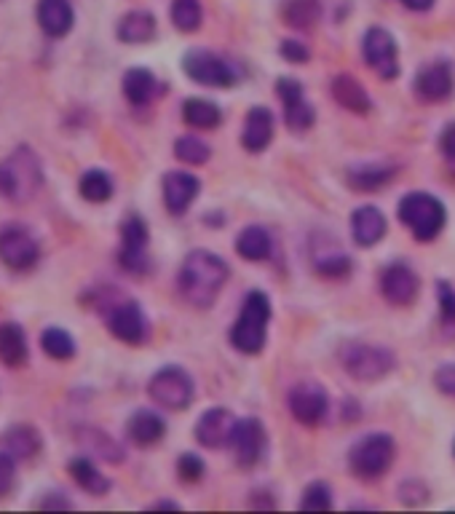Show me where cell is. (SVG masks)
Returning <instances> with one entry per match:
<instances>
[{
  "label": "cell",
  "instance_id": "38",
  "mask_svg": "<svg viewBox=\"0 0 455 514\" xmlns=\"http://www.w3.org/2000/svg\"><path fill=\"white\" fill-rule=\"evenodd\" d=\"M174 156L180 158V161H185V164L201 166L207 164L209 156H212V150H209L207 142L188 134V137H180V140L174 142Z\"/></svg>",
  "mask_w": 455,
  "mask_h": 514
},
{
  "label": "cell",
  "instance_id": "9",
  "mask_svg": "<svg viewBox=\"0 0 455 514\" xmlns=\"http://www.w3.org/2000/svg\"><path fill=\"white\" fill-rule=\"evenodd\" d=\"M148 241L150 231L148 223L140 215H129L121 223V249H118V266L124 268L126 274L145 276L150 271L148 257Z\"/></svg>",
  "mask_w": 455,
  "mask_h": 514
},
{
  "label": "cell",
  "instance_id": "23",
  "mask_svg": "<svg viewBox=\"0 0 455 514\" xmlns=\"http://www.w3.org/2000/svg\"><path fill=\"white\" fill-rule=\"evenodd\" d=\"M332 97H335L340 108L351 110L356 116H367L373 110V100H370L367 89L348 73H340L332 78Z\"/></svg>",
  "mask_w": 455,
  "mask_h": 514
},
{
  "label": "cell",
  "instance_id": "10",
  "mask_svg": "<svg viewBox=\"0 0 455 514\" xmlns=\"http://www.w3.org/2000/svg\"><path fill=\"white\" fill-rule=\"evenodd\" d=\"M182 70L191 78L193 83L201 86H212V89H231L236 83V70L231 62H225L223 57H217L215 51L207 49H191L182 57Z\"/></svg>",
  "mask_w": 455,
  "mask_h": 514
},
{
  "label": "cell",
  "instance_id": "16",
  "mask_svg": "<svg viewBox=\"0 0 455 514\" xmlns=\"http://www.w3.org/2000/svg\"><path fill=\"white\" fill-rule=\"evenodd\" d=\"M236 421H239V418H236L228 407H209L207 413L199 418L193 432H196V440H199L201 448H231Z\"/></svg>",
  "mask_w": 455,
  "mask_h": 514
},
{
  "label": "cell",
  "instance_id": "31",
  "mask_svg": "<svg viewBox=\"0 0 455 514\" xmlns=\"http://www.w3.org/2000/svg\"><path fill=\"white\" fill-rule=\"evenodd\" d=\"M236 252L244 257L247 263H263L273 252V239L271 233L260 228V225H247L236 239Z\"/></svg>",
  "mask_w": 455,
  "mask_h": 514
},
{
  "label": "cell",
  "instance_id": "40",
  "mask_svg": "<svg viewBox=\"0 0 455 514\" xmlns=\"http://www.w3.org/2000/svg\"><path fill=\"white\" fill-rule=\"evenodd\" d=\"M89 448L100 458L110 461V464H121L124 461V448L110 440L102 429H89Z\"/></svg>",
  "mask_w": 455,
  "mask_h": 514
},
{
  "label": "cell",
  "instance_id": "18",
  "mask_svg": "<svg viewBox=\"0 0 455 514\" xmlns=\"http://www.w3.org/2000/svg\"><path fill=\"white\" fill-rule=\"evenodd\" d=\"M161 188H164L166 209H169L174 217H182L188 209H191L196 196H199L201 183H199V177L191 175V172H180V169H174V172H166Z\"/></svg>",
  "mask_w": 455,
  "mask_h": 514
},
{
  "label": "cell",
  "instance_id": "20",
  "mask_svg": "<svg viewBox=\"0 0 455 514\" xmlns=\"http://www.w3.org/2000/svg\"><path fill=\"white\" fill-rule=\"evenodd\" d=\"M0 448L11 453L17 461H33V458L41 456L43 437L30 423H14L0 434Z\"/></svg>",
  "mask_w": 455,
  "mask_h": 514
},
{
  "label": "cell",
  "instance_id": "1",
  "mask_svg": "<svg viewBox=\"0 0 455 514\" xmlns=\"http://www.w3.org/2000/svg\"><path fill=\"white\" fill-rule=\"evenodd\" d=\"M228 279H231V268L223 257L209 252V249H193L182 260L180 274H177V290L188 306L212 308Z\"/></svg>",
  "mask_w": 455,
  "mask_h": 514
},
{
  "label": "cell",
  "instance_id": "26",
  "mask_svg": "<svg viewBox=\"0 0 455 514\" xmlns=\"http://www.w3.org/2000/svg\"><path fill=\"white\" fill-rule=\"evenodd\" d=\"M30 359V346H27L25 330L17 322L0 324V362L11 370L27 365Z\"/></svg>",
  "mask_w": 455,
  "mask_h": 514
},
{
  "label": "cell",
  "instance_id": "48",
  "mask_svg": "<svg viewBox=\"0 0 455 514\" xmlns=\"http://www.w3.org/2000/svg\"><path fill=\"white\" fill-rule=\"evenodd\" d=\"M439 148H442L445 158L455 161V121L445 126V132H442V137H439Z\"/></svg>",
  "mask_w": 455,
  "mask_h": 514
},
{
  "label": "cell",
  "instance_id": "44",
  "mask_svg": "<svg viewBox=\"0 0 455 514\" xmlns=\"http://www.w3.org/2000/svg\"><path fill=\"white\" fill-rule=\"evenodd\" d=\"M437 298H439V314H442V322L455 324V287L453 284L439 282Z\"/></svg>",
  "mask_w": 455,
  "mask_h": 514
},
{
  "label": "cell",
  "instance_id": "52",
  "mask_svg": "<svg viewBox=\"0 0 455 514\" xmlns=\"http://www.w3.org/2000/svg\"><path fill=\"white\" fill-rule=\"evenodd\" d=\"M453 453H455V442H453Z\"/></svg>",
  "mask_w": 455,
  "mask_h": 514
},
{
  "label": "cell",
  "instance_id": "11",
  "mask_svg": "<svg viewBox=\"0 0 455 514\" xmlns=\"http://www.w3.org/2000/svg\"><path fill=\"white\" fill-rule=\"evenodd\" d=\"M108 330L113 332V338H118L126 346H142L150 338V324L140 303L134 300H118L116 306L110 308L108 314Z\"/></svg>",
  "mask_w": 455,
  "mask_h": 514
},
{
  "label": "cell",
  "instance_id": "15",
  "mask_svg": "<svg viewBox=\"0 0 455 514\" xmlns=\"http://www.w3.org/2000/svg\"><path fill=\"white\" fill-rule=\"evenodd\" d=\"M231 450L241 469H252V466L260 464V458L265 453L263 423L257 421V418H241V421H236V429H233L231 437Z\"/></svg>",
  "mask_w": 455,
  "mask_h": 514
},
{
  "label": "cell",
  "instance_id": "43",
  "mask_svg": "<svg viewBox=\"0 0 455 514\" xmlns=\"http://www.w3.org/2000/svg\"><path fill=\"white\" fill-rule=\"evenodd\" d=\"M431 496V490L426 488V482L421 480H405L399 485V501L405 506H421L426 504Z\"/></svg>",
  "mask_w": 455,
  "mask_h": 514
},
{
  "label": "cell",
  "instance_id": "8",
  "mask_svg": "<svg viewBox=\"0 0 455 514\" xmlns=\"http://www.w3.org/2000/svg\"><path fill=\"white\" fill-rule=\"evenodd\" d=\"M41 260V244L25 225H3L0 228V263L11 271H33Z\"/></svg>",
  "mask_w": 455,
  "mask_h": 514
},
{
  "label": "cell",
  "instance_id": "42",
  "mask_svg": "<svg viewBox=\"0 0 455 514\" xmlns=\"http://www.w3.org/2000/svg\"><path fill=\"white\" fill-rule=\"evenodd\" d=\"M17 488V458L0 448V498L11 496Z\"/></svg>",
  "mask_w": 455,
  "mask_h": 514
},
{
  "label": "cell",
  "instance_id": "13",
  "mask_svg": "<svg viewBox=\"0 0 455 514\" xmlns=\"http://www.w3.org/2000/svg\"><path fill=\"white\" fill-rule=\"evenodd\" d=\"M276 94L284 105V124L290 132H308L316 121V110L314 105L306 100L303 94V83L298 78H290L284 75L276 81Z\"/></svg>",
  "mask_w": 455,
  "mask_h": 514
},
{
  "label": "cell",
  "instance_id": "25",
  "mask_svg": "<svg viewBox=\"0 0 455 514\" xmlns=\"http://www.w3.org/2000/svg\"><path fill=\"white\" fill-rule=\"evenodd\" d=\"M273 140V113L268 108H252L244 118L241 145L249 153H263Z\"/></svg>",
  "mask_w": 455,
  "mask_h": 514
},
{
  "label": "cell",
  "instance_id": "17",
  "mask_svg": "<svg viewBox=\"0 0 455 514\" xmlns=\"http://www.w3.org/2000/svg\"><path fill=\"white\" fill-rule=\"evenodd\" d=\"M421 282L413 268L405 263H391L381 271V295L391 306H410L418 298Z\"/></svg>",
  "mask_w": 455,
  "mask_h": 514
},
{
  "label": "cell",
  "instance_id": "19",
  "mask_svg": "<svg viewBox=\"0 0 455 514\" xmlns=\"http://www.w3.org/2000/svg\"><path fill=\"white\" fill-rule=\"evenodd\" d=\"M413 89L423 102H445L453 94V70L447 62L423 65L415 75Z\"/></svg>",
  "mask_w": 455,
  "mask_h": 514
},
{
  "label": "cell",
  "instance_id": "3",
  "mask_svg": "<svg viewBox=\"0 0 455 514\" xmlns=\"http://www.w3.org/2000/svg\"><path fill=\"white\" fill-rule=\"evenodd\" d=\"M271 298L263 290H252L244 298L241 314L236 316V322L231 327V343L233 349L241 354L255 357L265 349L268 340V324H271Z\"/></svg>",
  "mask_w": 455,
  "mask_h": 514
},
{
  "label": "cell",
  "instance_id": "28",
  "mask_svg": "<svg viewBox=\"0 0 455 514\" xmlns=\"http://www.w3.org/2000/svg\"><path fill=\"white\" fill-rule=\"evenodd\" d=\"M118 41L129 43V46H140L156 38V17L150 11H129L126 17L118 22Z\"/></svg>",
  "mask_w": 455,
  "mask_h": 514
},
{
  "label": "cell",
  "instance_id": "32",
  "mask_svg": "<svg viewBox=\"0 0 455 514\" xmlns=\"http://www.w3.org/2000/svg\"><path fill=\"white\" fill-rule=\"evenodd\" d=\"M182 121L191 129H217L223 124V110L212 100L191 97V100L182 102Z\"/></svg>",
  "mask_w": 455,
  "mask_h": 514
},
{
  "label": "cell",
  "instance_id": "37",
  "mask_svg": "<svg viewBox=\"0 0 455 514\" xmlns=\"http://www.w3.org/2000/svg\"><path fill=\"white\" fill-rule=\"evenodd\" d=\"M172 25L180 33H196L204 22V9H201V0H172V9H169Z\"/></svg>",
  "mask_w": 455,
  "mask_h": 514
},
{
  "label": "cell",
  "instance_id": "2",
  "mask_svg": "<svg viewBox=\"0 0 455 514\" xmlns=\"http://www.w3.org/2000/svg\"><path fill=\"white\" fill-rule=\"evenodd\" d=\"M43 188V164L30 145H19L0 161V196L27 204Z\"/></svg>",
  "mask_w": 455,
  "mask_h": 514
},
{
  "label": "cell",
  "instance_id": "4",
  "mask_svg": "<svg viewBox=\"0 0 455 514\" xmlns=\"http://www.w3.org/2000/svg\"><path fill=\"white\" fill-rule=\"evenodd\" d=\"M338 357L343 370L359 383L381 381L397 367L394 351H389L386 346H375V343H359V340L343 343Z\"/></svg>",
  "mask_w": 455,
  "mask_h": 514
},
{
  "label": "cell",
  "instance_id": "47",
  "mask_svg": "<svg viewBox=\"0 0 455 514\" xmlns=\"http://www.w3.org/2000/svg\"><path fill=\"white\" fill-rule=\"evenodd\" d=\"M35 506L38 509H73V501L65 493H46Z\"/></svg>",
  "mask_w": 455,
  "mask_h": 514
},
{
  "label": "cell",
  "instance_id": "14",
  "mask_svg": "<svg viewBox=\"0 0 455 514\" xmlns=\"http://www.w3.org/2000/svg\"><path fill=\"white\" fill-rule=\"evenodd\" d=\"M290 413L303 426H319L330 413V399L319 383H298L290 391Z\"/></svg>",
  "mask_w": 455,
  "mask_h": 514
},
{
  "label": "cell",
  "instance_id": "45",
  "mask_svg": "<svg viewBox=\"0 0 455 514\" xmlns=\"http://www.w3.org/2000/svg\"><path fill=\"white\" fill-rule=\"evenodd\" d=\"M434 386L439 389V394L455 399V365H442L434 373Z\"/></svg>",
  "mask_w": 455,
  "mask_h": 514
},
{
  "label": "cell",
  "instance_id": "50",
  "mask_svg": "<svg viewBox=\"0 0 455 514\" xmlns=\"http://www.w3.org/2000/svg\"><path fill=\"white\" fill-rule=\"evenodd\" d=\"M356 418H359V405L354 399H348V402H343V421H356Z\"/></svg>",
  "mask_w": 455,
  "mask_h": 514
},
{
  "label": "cell",
  "instance_id": "36",
  "mask_svg": "<svg viewBox=\"0 0 455 514\" xmlns=\"http://www.w3.org/2000/svg\"><path fill=\"white\" fill-rule=\"evenodd\" d=\"M41 349L46 357L57 359V362H67V359L75 357L78 346H75L73 335L67 330H62V327H49V330L41 332Z\"/></svg>",
  "mask_w": 455,
  "mask_h": 514
},
{
  "label": "cell",
  "instance_id": "46",
  "mask_svg": "<svg viewBox=\"0 0 455 514\" xmlns=\"http://www.w3.org/2000/svg\"><path fill=\"white\" fill-rule=\"evenodd\" d=\"M279 54H282L287 62H292V65H303V62L311 59V51H308V46H303L300 41H284L282 46H279Z\"/></svg>",
  "mask_w": 455,
  "mask_h": 514
},
{
  "label": "cell",
  "instance_id": "49",
  "mask_svg": "<svg viewBox=\"0 0 455 514\" xmlns=\"http://www.w3.org/2000/svg\"><path fill=\"white\" fill-rule=\"evenodd\" d=\"M399 3L410 11H429L434 6V0H399Z\"/></svg>",
  "mask_w": 455,
  "mask_h": 514
},
{
  "label": "cell",
  "instance_id": "35",
  "mask_svg": "<svg viewBox=\"0 0 455 514\" xmlns=\"http://www.w3.org/2000/svg\"><path fill=\"white\" fill-rule=\"evenodd\" d=\"M314 260V268L319 276H327V279H343V276L351 274V266H354V260L346 255V252H340V249H322V252H316L311 255Z\"/></svg>",
  "mask_w": 455,
  "mask_h": 514
},
{
  "label": "cell",
  "instance_id": "27",
  "mask_svg": "<svg viewBox=\"0 0 455 514\" xmlns=\"http://www.w3.org/2000/svg\"><path fill=\"white\" fill-rule=\"evenodd\" d=\"M67 472L73 477V482L81 490H86L89 496L102 498L110 493V480L97 469V464L86 456H75L70 464H67Z\"/></svg>",
  "mask_w": 455,
  "mask_h": 514
},
{
  "label": "cell",
  "instance_id": "41",
  "mask_svg": "<svg viewBox=\"0 0 455 514\" xmlns=\"http://www.w3.org/2000/svg\"><path fill=\"white\" fill-rule=\"evenodd\" d=\"M177 474H180L182 482H201L207 474V464L196 453H182L177 458Z\"/></svg>",
  "mask_w": 455,
  "mask_h": 514
},
{
  "label": "cell",
  "instance_id": "21",
  "mask_svg": "<svg viewBox=\"0 0 455 514\" xmlns=\"http://www.w3.org/2000/svg\"><path fill=\"white\" fill-rule=\"evenodd\" d=\"M386 228H389L386 215L373 204H364L351 215V236L359 247H375L386 236Z\"/></svg>",
  "mask_w": 455,
  "mask_h": 514
},
{
  "label": "cell",
  "instance_id": "22",
  "mask_svg": "<svg viewBox=\"0 0 455 514\" xmlns=\"http://www.w3.org/2000/svg\"><path fill=\"white\" fill-rule=\"evenodd\" d=\"M38 25L49 38H65L75 25L70 0H38Z\"/></svg>",
  "mask_w": 455,
  "mask_h": 514
},
{
  "label": "cell",
  "instance_id": "12",
  "mask_svg": "<svg viewBox=\"0 0 455 514\" xmlns=\"http://www.w3.org/2000/svg\"><path fill=\"white\" fill-rule=\"evenodd\" d=\"M362 57L383 81H394L399 75V54L397 41L389 30L383 27H370L362 38Z\"/></svg>",
  "mask_w": 455,
  "mask_h": 514
},
{
  "label": "cell",
  "instance_id": "5",
  "mask_svg": "<svg viewBox=\"0 0 455 514\" xmlns=\"http://www.w3.org/2000/svg\"><path fill=\"white\" fill-rule=\"evenodd\" d=\"M399 220L418 241H434L447 223L445 204L431 193H407L399 201Z\"/></svg>",
  "mask_w": 455,
  "mask_h": 514
},
{
  "label": "cell",
  "instance_id": "6",
  "mask_svg": "<svg viewBox=\"0 0 455 514\" xmlns=\"http://www.w3.org/2000/svg\"><path fill=\"white\" fill-rule=\"evenodd\" d=\"M397 456V445L389 434H367L348 453V466L359 480H378L389 472Z\"/></svg>",
  "mask_w": 455,
  "mask_h": 514
},
{
  "label": "cell",
  "instance_id": "29",
  "mask_svg": "<svg viewBox=\"0 0 455 514\" xmlns=\"http://www.w3.org/2000/svg\"><path fill=\"white\" fill-rule=\"evenodd\" d=\"M348 185L359 193L381 191L383 185H389L394 180V166L389 164H359L351 166L346 172Z\"/></svg>",
  "mask_w": 455,
  "mask_h": 514
},
{
  "label": "cell",
  "instance_id": "24",
  "mask_svg": "<svg viewBox=\"0 0 455 514\" xmlns=\"http://www.w3.org/2000/svg\"><path fill=\"white\" fill-rule=\"evenodd\" d=\"M166 423L164 418L153 410H137V413L129 415L126 421V437L137 445V448H150L156 442L164 440Z\"/></svg>",
  "mask_w": 455,
  "mask_h": 514
},
{
  "label": "cell",
  "instance_id": "7",
  "mask_svg": "<svg viewBox=\"0 0 455 514\" xmlns=\"http://www.w3.org/2000/svg\"><path fill=\"white\" fill-rule=\"evenodd\" d=\"M148 394L158 407L182 413V410L191 407L193 397H196V386H193L191 375L185 373L182 367L169 365L161 367V370L150 378Z\"/></svg>",
  "mask_w": 455,
  "mask_h": 514
},
{
  "label": "cell",
  "instance_id": "34",
  "mask_svg": "<svg viewBox=\"0 0 455 514\" xmlns=\"http://www.w3.org/2000/svg\"><path fill=\"white\" fill-rule=\"evenodd\" d=\"M78 191L89 204H105L113 199V180L105 169H89L78 180Z\"/></svg>",
  "mask_w": 455,
  "mask_h": 514
},
{
  "label": "cell",
  "instance_id": "39",
  "mask_svg": "<svg viewBox=\"0 0 455 514\" xmlns=\"http://www.w3.org/2000/svg\"><path fill=\"white\" fill-rule=\"evenodd\" d=\"M298 509H303V512H327V509H332L330 485L327 482H311L300 496Z\"/></svg>",
  "mask_w": 455,
  "mask_h": 514
},
{
  "label": "cell",
  "instance_id": "33",
  "mask_svg": "<svg viewBox=\"0 0 455 514\" xmlns=\"http://www.w3.org/2000/svg\"><path fill=\"white\" fill-rule=\"evenodd\" d=\"M282 19L292 30H314L322 19V0H282Z\"/></svg>",
  "mask_w": 455,
  "mask_h": 514
},
{
  "label": "cell",
  "instance_id": "30",
  "mask_svg": "<svg viewBox=\"0 0 455 514\" xmlns=\"http://www.w3.org/2000/svg\"><path fill=\"white\" fill-rule=\"evenodd\" d=\"M121 89H124V97L132 102L134 108H145L153 100V94H156L158 81L148 67H132V70L124 73Z\"/></svg>",
  "mask_w": 455,
  "mask_h": 514
},
{
  "label": "cell",
  "instance_id": "51",
  "mask_svg": "<svg viewBox=\"0 0 455 514\" xmlns=\"http://www.w3.org/2000/svg\"><path fill=\"white\" fill-rule=\"evenodd\" d=\"M148 509H169V512H177V509H180V504H177V501H156V504H150Z\"/></svg>",
  "mask_w": 455,
  "mask_h": 514
}]
</instances>
